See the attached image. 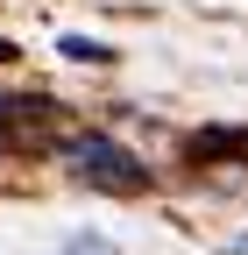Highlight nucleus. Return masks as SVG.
Segmentation results:
<instances>
[{"mask_svg": "<svg viewBox=\"0 0 248 255\" xmlns=\"http://www.w3.org/2000/svg\"><path fill=\"white\" fill-rule=\"evenodd\" d=\"M71 170H78L85 184H100V191H142V184H149L142 156L121 149L114 135H78V142H71Z\"/></svg>", "mask_w": 248, "mask_h": 255, "instance_id": "obj_1", "label": "nucleus"}, {"mask_svg": "<svg viewBox=\"0 0 248 255\" xmlns=\"http://www.w3.org/2000/svg\"><path fill=\"white\" fill-rule=\"evenodd\" d=\"M57 107H43V100H0V135H21L28 121H50Z\"/></svg>", "mask_w": 248, "mask_h": 255, "instance_id": "obj_2", "label": "nucleus"}, {"mask_svg": "<svg viewBox=\"0 0 248 255\" xmlns=\"http://www.w3.org/2000/svg\"><path fill=\"white\" fill-rule=\"evenodd\" d=\"M57 57H71V64H114V50L92 43V36H57Z\"/></svg>", "mask_w": 248, "mask_h": 255, "instance_id": "obj_3", "label": "nucleus"}, {"mask_svg": "<svg viewBox=\"0 0 248 255\" xmlns=\"http://www.w3.org/2000/svg\"><path fill=\"white\" fill-rule=\"evenodd\" d=\"M57 255H121V248H114L107 234H71L64 248H57Z\"/></svg>", "mask_w": 248, "mask_h": 255, "instance_id": "obj_4", "label": "nucleus"}, {"mask_svg": "<svg viewBox=\"0 0 248 255\" xmlns=\"http://www.w3.org/2000/svg\"><path fill=\"white\" fill-rule=\"evenodd\" d=\"M0 64H14V43H7V36H0Z\"/></svg>", "mask_w": 248, "mask_h": 255, "instance_id": "obj_5", "label": "nucleus"}, {"mask_svg": "<svg viewBox=\"0 0 248 255\" xmlns=\"http://www.w3.org/2000/svg\"><path fill=\"white\" fill-rule=\"evenodd\" d=\"M227 255H248V234H241V241H227Z\"/></svg>", "mask_w": 248, "mask_h": 255, "instance_id": "obj_6", "label": "nucleus"}]
</instances>
